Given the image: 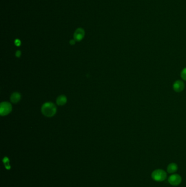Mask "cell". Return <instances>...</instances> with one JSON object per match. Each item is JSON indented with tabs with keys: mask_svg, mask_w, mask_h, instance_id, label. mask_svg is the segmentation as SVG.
Instances as JSON below:
<instances>
[{
	"mask_svg": "<svg viewBox=\"0 0 186 187\" xmlns=\"http://www.w3.org/2000/svg\"><path fill=\"white\" fill-rule=\"evenodd\" d=\"M15 55H16V56H17V57H20V55H21V52H20V51H18L17 52H16Z\"/></svg>",
	"mask_w": 186,
	"mask_h": 187,
	"instance_id": "12",
	"label": "cell"
},
{
	"mask_svg": "<svg viewBox=\"0 0 186 187\" xmlns=\"http://www.w3.org/2000/svg\"><path fill=\"white\" fill-rule=\"evenodd\" d=\"M56 103L58 105H60V106L64 105L67 103V98L64 95H61L57 98Z\"/></svg>",
	"mask_w": 186,
	"mask_h": 187,
	"instance_id": "9",
	"label": "cell"
},
{
	"mask_svg": "<svg viewBox=\"0 0 186 187\" xmlns=\"http://www.w3.org/2000/svg\"><path fill=\"white\" fill-rule=\"evenodd\" d=\"M85 36V31L82 28H77L74 33V39L75 41H81Z\"/></svg>",
	"mask_w": 186,
	"mask_h": 187,
	"instance_id": "5",
	"label": "cell"
},
{
	"mask_svg": "<svg viewBox=\"0 0 186 187\" xmlns=\"http://www.w3.org/2000/svg\"><path fill=\"white\" fill-rule=\"evenodd\" d=\"M15 44L17 46H20V45L21 44V42L18 39H15Z\"/></svg>",
	"mask_w": 186,
	"mask_h": 187,
	"instance_id": "11",
	"label": "cell"
},
{
	"mask_svg": "<svg viewBox=\"0 0 186 187\" xmlns=\"http://www.w3.org/2000/svg\"><path fill=\"white\" fill-rule=\"evenodd\" d=\"M178 170V166L175 163H170L167 165V172L169 173L170 174H174Z\"/></svg>",
	"mask_w": 186,
	"mask_h": 187,
	"instance_id": "7",
	"label": "cell"
},
{
	"mask_svg": "<svg viewBox=\"0 0 186 187\" xmlns=\"http://www.w3.org/2000/svg\"><path fill=\"white\" fill-rule=\"evenodd\" d=\"M56 106L51 103H46L42 107V112L43 115L47 117H51L56 114Z\"/></svg>",
	"mask_w": 186,
	"mask_h": 187,
	"instance_id": "1",
	"label": "cell"
},
{
	"mask_svg": "<svg viewBox=\"0 0 186 187\" xmlns=\"http://www.w3.org/2000/svg\"><path fill=\"white\" fill-rule=\"evenodd\" d=\"M21 98V95L19 93H14L10 96V101L14 103H18Z\"/></svg>",
	"mask_w": 186,
	"mask_h": 187,
	"instance_id": "8",
	"label": "cell"
},
{
	"mask_svg": "<svg viewBox=\"0 0 186 187\" xmlns=\"http://www.w3.org/2000/svg\"><path fill=\"white\" fill-rule=\"evenodd\" d=\"M70 43L71 45H74V44H75V41L74 39H72L70 41Z\"/></svg>",
	"mask_w": 186,
	"mask_h": 187,
	"instance_id": "13",
	"label": "cell"
},
{
	"mask_svg": "<svg viewBox=\"0 0 186 187\" xmlns=\"http://www.w3.org/2000/svg\"><path fill=\"white\" fill-rule=\"evenodd\" d=\"M181 77L183 80H186V67L182 70L181 72Z\"/></svg>",
	"mask_w": 186,
	"mask_h": 187,
	"instance_id": "10",
	"label": "cell"
},
{
	"mask_svg": "<svg viewBox=\"0 0 186 187\" xmlns=\"http://www.w3.org/2000/svg\"><path fill=\"white\" fill-rule=\"evenodd\" d=\"M168 182L172 186H177L181 183L182 177L179 175L174 173L168 178Z\"/></svg>",
	"mask_w": 186,
	"mask_h": 187,
	"instance_id": "4",
	"label": "cell"
},
{
	"mask_svg": "<svg viewBox=\"0 0 186 187\" xmlns=\"http://www.w3.org/2000/svg\"><path fill=\"white\" fill-rule=\"evenodd\" d=\"M185 88V84L183 82L180 80H176L173 84V89L177 93L181 92Z\"/></svg>",
	"mask_w": 186,
	"mask_h": 187,
	"instance_id": "6",
	"label": "cell"
},
{
	"mask_svg": "<svg viewBox=\"0 0 186 187\" xmlns=\"http://www.w3.org/2000/svg\"><path fill=\"white\" fill-rule=\"evenodd\" d=\"M12 110V107L10 103L7 102H3L0 105V114L2 116H5L10 113Z\"/></svg>",
	"mask_w": 186,
	"mask_h": 187,
	"instance_id": "3",
	"label": "cell"
},
{
	"mask_svg": "<svg viewBox=\"0 0 186 187\" xmlns=\"http://www.w3.org/2000/svg\"><path fill=\"white\" fill-rule=\"evenodd\" d=\"M151 177L156 182H163L167 178V173L162 169H156L152 172Z\"/></svg>",
	"mask_w": 186,
	"mask_h": 187,
	"instance_id": "2",
	"label": "cell"
}]
</instances>
